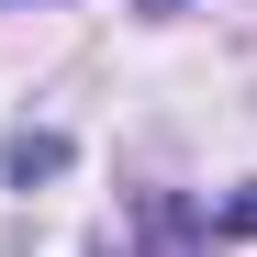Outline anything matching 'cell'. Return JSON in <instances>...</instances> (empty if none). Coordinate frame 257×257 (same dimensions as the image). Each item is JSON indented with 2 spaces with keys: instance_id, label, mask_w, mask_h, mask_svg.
Masks as SVG:
<instances>
[{
  "instance_id": "obj_2",
  "label": "cell",
  "mask_w": 257,
  "mask_h": 257,
  "mask_svg": "<svg viewBox=\"0 0 257 257\" xmlns=\"http://www.w3.org/2000/svg\"><path fill=\"white\" fill-rule=\"evenodd\" d=\"M146 12H179V0H146Z\"/></svg>"
},
{
  "instance_id": "obj_1",
  "label": "cell",
  "mask_w": 257,
  "mask_h": 257,
  "mask_svg": "<svg viewBox=\"0 0 257 257\" xmlns=\"http://www.w3.org/2000/svg\"><path fill=\"white\" fill-rule=\"evenodd\" d=\"M45 168H67V146H56V135H34V146H12V179H45Z\"/></svg>"
}]
</instances>
